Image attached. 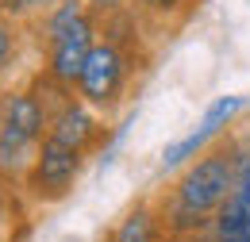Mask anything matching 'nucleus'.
<instances>
[{"label": "nucleus", "instance_id": "obj_1", "mask_svg": "<svg viewBox=\"0 0 250 242\" xmlns=\"http://www.w3.org/2000/svg\"><path fill=\"white\" fill-rule=\"evenodd\" d=\"M239 158H243V139L219 135L208 150H200L188 165H181L173 184L158 196L169 235H208L212 231L219 208L227 204V196L235 188Z\"/></svg>", "mask_w": 250, "mask_h": 242}, {"label": "nucleus", "instance_id": "obj_2", "mask_svg": "<svg viewBox=\"0 0 250 242\" xmlns=\"http://www.w3.org/2000/svg\"><path fill=\"white\" fill-rule=\"evenodd\" d=\"M139 23H143L139 12H135L127 35H120L116 23H100V39H96L93 54L73 85V92L108 123L124 112V104L131 100L135 69H143V61H146V54L139 50Z\"/></svg>", "mask_w": 250, "mask_h": 242}, {"label": "nucleus", "instance_id": "obj_3", "mask_svg": "<svg viewBox=\"0 0 250 242\" xmlns=\"http://www.w3.org/2000/svg\"><path fill=\"white\" fill-rule=\"evenodd\" d=\"M85 165H89V154L85 150H77V146H69L62 139L46 135L39 154H35V161H31V169L20 181V192L35 208H54V204H62V200L73 196Z\"/></svg>", "mask_w": 250, "mask_h": 242}, {"label": "nucleus", "instance_id": "obj_4", "mask_svg": "<svg viewBox=\"0 0 250 242\" xmlns=\"http://www.w3.org/2000/svg\"><path fill=\"white\" fill-rule=\"evenodd\" d=\"M96 39H100V20L85 8L73 23H65L62 31H54L50 39L39 42V50H42V73L50 81L65 85V89H73L77 77H81V69H85V61H89V54H93Z\"/></svg>", "mask_w": 250, "mask_h": 242}, {"label": "nucleus", "instance_id": "obj_5", "mask_svg": "<svg viewBox=\"0 0 250 242\" xmlns=\"http://www.w3.org/2000/svg\"><path fill=\"white\" fill-rule=\"evenodd\" d=\"M243 108H247V96H239V92L216 96V100L204 108L200 123H196L188 135H181L177 142H169V146L162 150V169H181V165H188L200 150H208L219 135H227V127L239 120Z\"/></svg>", "mask_w": 250, "mask_h": 242}, {"label": "nucleus", "instance_id": "obj_6", "mask_svg": "<svg viewBox=\"0 0 250 242\" xmlns=\"http://www.w3.org/2000/svg\"><path fill=\"white\" fill-rule=\"evenodd\" d=\"M166 235H169V227H166L162 204H158L154 196H143V200H135V204L112 223L108 242H162Z\"/></svg>", "mask_w": 250, "mask_h": 242}, {"label": "nucleus", "instance_id": "obj_7", "mask_svg": "<svg viewBox=\"0 0 250 242\" xmlns=\"http://www.w3.org/2000/svg\"><path fill=\"white\" fill-rule=\"evenodd\" d=\"M200 8V0H135V12L143 23H154V27H177L185 23L188 16Z\"/></svg>", "mask_w": 250, "mask_h": 242}, {"label": "nucleus", "instance_id": "obj_8", "mask_svg": "<svg viewBox=\"0 0 250 242\" xmlns=\"http://www.w3.org/2000/svg\"><path fill=\"white\" fill-rule=\"evenodd\" d=\"M23 27H27V23H20V20H12V16L0 12V77L20 61V50H23Z\"/></svg>", "mask_w": 250, "mask_h": 242}, {"label": "nucleus", "instance_id": "obj_9", "mask_svg": "<svg viewBox=\"0 0 250 242\" xmlns=\"http://www.w3.org/2000/svg\"><path fill=\"white\" fill-rule=\"evenodd\" d=\"M50 4H54V0H0V12L12 16V20H20V23H27L35 16H42Z\"/></svg>", "mask_w": 250, "mask_h": 242}, {"label": "nucleus", "instance_id": "obj_10", "mask_svg": "<svg viewBox=\"0 0 250 242\" xmlns=\"http://www.w3.org/2000/svg\"><path fill=\"white\" fill-rule=\"evenodd\" d=\"M23 192H20V184L8 181V177H0V231L8 227V219H12V212H16V200H20Z\"/></svg>", "mask_w": 250, "mask_h": 242}, {"label": "nucleus", "instance_id": "obj_11", "mask_svg": "<svg viewBox=\"0 0 250 242\" xmlns=\"http://www.w3.org/2000/svg\"><path fill=\"white\" fill-rule=\"evenodd\" d=\"M85 4L96 20H108V16H120L127 8H135V0H85Z\"/></svg>", "mask_w": 250, "mask_h": 242}, {"label": "nucleus", "instance_id": "obj_12", "mask_svg": "<svg viewBox=\"0 0 250 242\" xmlns=\"http://www.w3.org/2000/svg\"><path fill=\"white\" fill-rule=\"evenodd\" d=\"M162 242H212L208 235H166Z\"/></svg>", "mask_w": 250, "mask_h": 242}]
</instances>
